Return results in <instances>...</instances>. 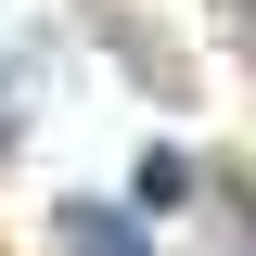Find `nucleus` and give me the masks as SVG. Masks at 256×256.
I'll return each instance as SVG.
<instances>
[{"label": "nucleus", "mask_w": 256, "mask_h": 256, "mask_svg": "<svg viewBox=\"0 0 256 256\" xmlns=\"http://www.w3.org/2000/svg\"><path fill=\"white\" fill-rule=\"evenodd\" d=\"M52 230H64L77 256H141V230H116L102 205H52Z\"/></svg>", "instance_id": "1"}, {"label": "nucleus", "mask_w": 256, "mask_h": 256, "mask_svg": "<svg viewBox=\"0 0 256 256\" xmlns=\"http://www.w3.org/2000/svg\"><path fill=\"white\" fill-rule=\"evenodd\" d=\"M128 192H141V205H180V192H192V166H180V154H141V180H128Z\"/></svg>", "instance_id": "2"}]
</instances>
